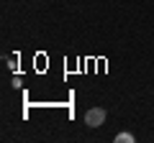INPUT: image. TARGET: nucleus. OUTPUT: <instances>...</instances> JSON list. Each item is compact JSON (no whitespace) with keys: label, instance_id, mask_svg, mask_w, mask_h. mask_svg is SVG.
<instances>
[{"label":"nucleus","instance_id":"1","mask_svg":"<svg viewBox=\"0 0 154 143\" xmlns=\"http://www.w3.org/2000/svg\"><path fill=\"white\" fill-rule=\"evenodd\" d=\"M103 123H105V110L103 107H90L85 112V125L88 128H100Z\"/></svg>","mask_w":154,"mask_h":143},{"label":"nucleus","instance_id":"2","mask_svg":"<svg viewBox=\"0 0 154 143\" xmlns=\"http://www.w3.org/2000/svg\"><path fill=\"white\" fill-rule=\"evenodd\" d=\"M116 143H134V136L131 133H118L116 136Z\"/></svg>","mask_w":154,"mask_h":143}]
</instances>
